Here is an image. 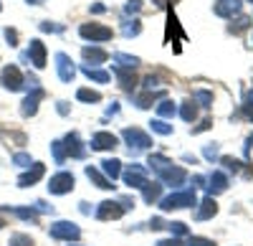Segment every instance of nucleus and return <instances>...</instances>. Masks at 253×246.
Masks as SVG:
<instances>
[{
	"instance_id": "1",
	"label": "nucleus",
	"mask_w": 253,
	"mask_h": 246,
	"mask_svg": "<svg viewBox=\"0 0 253 246\" xmlns=\"http://www.w3.org/2000/svg\"><path fill=\"white\" fill-rule=\"evenodd\" d=\"M195 203V196L193 193H180V196H170L165 203H162V208H182V206H193Z\"/></svg>"
},
{
	"instance_id": "2",
	"label": "nucleus",
	"mask_w": 253,
	"mask_h": 246,
	"mask_svg": "<svg viewBox=\"0 0 253 246\" xmlns=\"http://www.w3.org/2000/svg\"><path fill=\"white\" fill-rule=\"evenodd\" d=\"M71 188H74V178L69 173H61V175H56L51 180V193H66Z\"/></svg>"
},
{
	"instance_id": "3",
	"label": "nucleus",
	"mask_w": 253,
	"mask_h": 246,
	"mask_svg": "<svg viewBox=\"0 0 253 246\" xmlns=\"http://www.w3.org/2000/svg\"><path fill=\"white\" fill-rule=\"evenodd\" d=\"M51 234L56 239H76L79 236V229L74 226V223H56V226L51 229Z\"/></svg>"
},
{
	"instance_id": "4",
	"label": "nucleus",
	"mask_w": 253,
	"mask_h": 246,
	"mask_svg": "<svg viewBox=\"0 0 253 246\" xmlns=\"http://www.w3.org/2000/svg\"><path fill=\"white\" fill-rule=\"evenodd\" d=\"M122 208H117V203H101L99 208V218H119Z\"/></svg>"
},
{
	"instance_id": "5",
	"label": "nucleus",
	"mask_w": 253,
	"mask_h": 246,
	"mask_svg": "<svg viewBox=\"0 0 253 246\" xmlns=\"http://www.w3.org/2000/svg\"><path fill=\"white\" fill-rule=\"evenodd\" d=\"M3 81H5V87H10V89H18V71H15V69H5V74H3Z\"/></svg>"
},
{
	"instance_id": "6",
	"label": "nucleus",
	"mask_w": 253,
	"mask_h": 246,
	"mask_svg": "<svg viewBox=\"0 0 253 246\" xmlns=\"http://www.w3.org/2000/svg\"><path fill=\"white\" fill-rule=\"evenodd\" d=\"M41 175H43V168H41V165H36V170L33 173H28V175H23V178H20L18 183H20V186H28V183H36Z\"/></svg>"
},
{
	"instance_id": "7",
	"label": "nucleus",
	"mask_w": 253,
	"mask_h": 246,
	"mask_svg": "<svg viewBox=\"0 0 253 246\" xmlns=\"http://www.w3.org/2000/svg\"><path fill=\"white\" fill-rule=\"evenodd\" d=\"M213 213H215V203H213V200H205L203 208H200V213H198V218H208V216H213Z\"/></svg>"
},
{
	"instance_id": "8",
	"label": "nucleus",
	"mask_w": 253,
	"mask_h": 246,
	"mask_svg": "<svg viewBox=\"0 0 253 246\" xmlns=\"http://www.w3.org/2000/svg\"><path fill=\"white\" fill-rule=\"evenodd\" d=\"M10 246H33V241H31L28 236H20V234H18V236L10 239Z\"/></svg>"
},
{
	"instance_id": "9",
	"label": "nucleus",
	"mask_w": 253,
	"mask_h": 246,
	"mask_svg": "<svg viewBox=\"0 0 253 246\" xmlns=\"http://www.w3.org/2000/svg\"><path fill=\"white\" fill-rule=\"evenodd\" d=\"M190 246H215V244L208 241V239H193V241H190Z\"/></svg>"
},
{
	"instance_id": "10",
	"label": "nucleus",
	"mask_w": 253,
	"mask_h": 246,
	"mask_svg": "<svg viewBox=\"0 0 253 246\" xmlns=\"http://www.w3.org/2000/svg\"><path fill=\"white\" fill-rule=\"evenodd\" d=\"M157 246H180V244H177V241H175V239H172V241H160V244H157Z\"/></svg>"
},
{
	"instance_id": "11",
	"label": "nucleus",
	"mask_w": 253,
	"mask_h": 246,
	"mask_svg": "<svg viewBox=\"0 0 253 246\" xmlns=\"http://www.w3.org/2000/svg\"><path fill=\"white\" fill-rule=\"evenodd\" d=\"M0 226H3V221H0Z\"/></svg>"
}]
</instances>
